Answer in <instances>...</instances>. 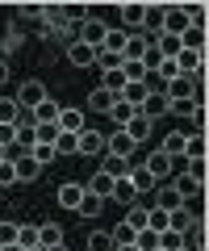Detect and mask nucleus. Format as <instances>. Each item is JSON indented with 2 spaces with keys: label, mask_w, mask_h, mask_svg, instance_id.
Here are the masks:
<instances>
[{
  "label": "nucleus",
  "mask_w": 209,
  "mask_h": 251,
  "mask_svg": "<svg viewBox=\"0 0 209 251\" xmlns=\"http://www.w3.org/2000/svg\"><path fill=\"white\" fill-rule=\"evenodd\" d=\"M80 201H84V184H75V180L59 184V205L63 209H80Z\"/></svg>",
  "instance_id": "obj_15"
},
{
  "label": "nucleus",
  "mask_w": 209,
  "mask_h": 251,
  "mask_svg": "<svg viewBox=\"0 0 209 251\" xmlns=\"http://www.w3.org/2000/svg\"><path fill=\"white\" fill-rule=\"evenodd\" d=\"M29 122H34V126H55V122H59V105L46 97L38 109H29Z\"/></svg>",
  "instance_id": "obj_13"
},
{
  "label": "nucleus",
  "mask_w": 209,
  "mask_h": 251,
  "mask_svg": "<svg viewBox=\"0 0 209 251\" xmlns=\"http://www.w3.org/2000/svg\"><path fill=\"white\" fill-rule=\"evenodd\" d=\"M96 67H100V72H117V67H121V54H113V50H96Z\"/></svg>",
  "instance_id": "obj_38"
},
{
  "label": "nucleus",
  "mask_w": 209,
  "mask_h": 251,
  "mask_svg": "<svg viewBox=\"0 0 209 251\" xmlns=\"http://www.w3.org/2000/svg\"><path fill=\"white\" fill-rule=\"evenodd\" d=\"M25 251H46V247H25Z\"/></svg>",
  "instance_id": "obj_52"
},
{
  "label": "nucleus",
  "mask_w": 209,
  "mask_h": 251,
  "mask_svg": "<svg viewBox=\"0 0 209 251\" xmlns=\"http://www.w3.org/2000/svg\"><path fill=\"white\" fill-rule=\"evenodd\" d=\"M13 143H17V130H13V126H0V147H4V151H9Z\"/></svg>",
  "instance_id": "obj_45"
},
{
  "label": "nucleus",
  "mask_w": 209,
  "mask_h": 251,
  "mask_svg": "<svg viewBox=\"0 0 209 251\" xmlns=\"http://www.w3.org/2000/svg\"><path fill=\"white\" fill-rule=\"evenodd\" d=\"M197 67H205V50H180L176 54V72L180 75H192Z\"/></svg>",
  "instance_id": "obj_12"
},
{
  "label": "nucleus",
  "mask_w": 209,
  "mask_h": 251,
  "mask_svg": "<svg viewBox=\"0 0 209 251\" xmlns=\"http://www.w3.org/2000/svg\"><path fill=\"white\" fill-rule=\"evenodd\" d=\"M180 50H205V29L188 25V29L180 34Z\"/></svg>",
  "instance_id": "obj_27"
},
{
  "label": "nucleus",
  "mask_w": 209,
  "mask_h": 251,
  "mask_svg": "<svg viewBox=\"0 0 209 251\" xmlns=\"http://www.w3.org/2000/svg\"><path fill=\"white\" fill-rule=\"evenodd\" d=\"M100 205H105L100 197H92V193H84V201H80V209H75V214H80V218H96V214H100Z\"/></svg>",
  "instance_id": "obj_34"
},
{
  "label": "nucleus",
  "mask_w": 209,
  "mask_h": 251,
  "mask_svg": "<svg viewBox=\"0 0 209 251\" xmlns=\"http://www.w3.org/2000/svg\"><path fill=\"white\" fill-rule=\"evenodd\" d=\"M134 151H138V143L126 134V130H117V134H109V138H105V155H117V159H130Z\"/></svg>",
  "instance_id": "obj_7"
},
{
  "label": "nucleus",
  "mask_w": 209,
  "mask_h": 251,
  "mask_svg": "<svg viewBox=\"0 0 209 251\" xmlns=\"http://www.w3.org/2000/svg\"><path fill=\"white\" fill-rule=\"evenodd\" d=\"M113 100H117V97H109V92H105V88H100V84H96V88L88 92V105H84V113H96V117H109V109H113Z\"/></svg>",
  "instance_id": "obj_9"
},
{
  "label": "nucleus",
  "mask_w": 209,
  "mask_h": 251,
  "mask_svg": "<svg viewBox=\"0 0 209 251\" xmlns=\"http://www.w3.org/2000/svg\"><path fill=\"white\" fill-rule=\"evenodd\" d=\"M172 188H176V193H180V201H184V205H188L192 197H201V193H205V184H197V180H188V176L172 180Z\"/></svg>",
  "instance_id": "obj_23"
},
{
  "label": "nucleus",
  "mask_w": 209,
  "mask_h": 251,
  "mask_svg": "<svg viewBox=\"0 0 209 251\" xmlns=\"http://www.w3.org/2000/svg\"><path fill=\"white\" fill-rule=\"evenodd\" d=\"M63 243V230H59L55 222H42L38 226V247H59Z\"/></svg>",
  "instance_id": "obj_26"
},
{
  "label": "nucleus",
  "mask_w": 209,
  "mask_h": 251,
  "mask_svg": "<svg viewBox=\"0 0 209 251\" xmlns=\"http://www.w3.org/2000/svg\"><path fill=\"white\" fill-rule=\"evenodd\" d=\"M142 168L151 172V180H155V184H163V180L172 176V159H167L163 151H151V155H146V163H142Z\"/></svg>",
  "instance_id": "obj_8"
},
{
  "label": "nucleus",
  "mask_w": 209,
  "mask_h": 251,
  "mask_svg": "<svg viewBox=\"0 0 209 251\" xmlns=\"http://www.w3.org/2000/svg\"><path fill=\"white\" fill-rule=\"evenodd\" d=\"M0 184H17V168H13V159L0 163Z\"/></svg>",
  "instance_id": "obj_44"
},
{
  "label": "nucleus",
  "mask_w": 209,
  "mask_h": 251,
  "mask_svg": "<svg viewBox=\"0 0 209 251\" xmlns=\"http://www.w3.org/2000/svg\"><path fill=\"white\" fill-rule=\"evenodd\" d=\"M188 180H197V184H205V176H209V168H205V159H188V172H184Z\"/></svg>",
  "instance_id": "obj_40"
},
{
  "label": "nucleus",
  "mask_w": 209,
  "mask_h": 251,
  "mask_svg": "<svg viewBox=\"0 0 209 251\" xmlns=\"http://www.w3.org/2000/svg\"><path fill=\"white\" fill-rule=\"evenodd\" d=\"M192 222H197V214H192V205H180V209H172V214H167V230H176V234L192 230Z\"/></svg>",
  "instance_id": "obj_11"
},
{
  "label": "nucleus",
  "mask_w": 209,
  "mask_h": 251,
  "mask_svg": "<svg viewBox=\"0 0 209 251\" xmlns=\"http://www.w3.org/2000/svg\"><path fill=\"white\" fill-rule=\"evenodd\" d=\"M46 251H67V243H59V247H46Z\"/></svg>",
  "instance_id": "obj_49"
},
{
  "label": "nucleus",
  "mask_w": 209,
  "mask_h": 251,
  "mask_svg": "<svg viewBox=\"0 0 209 251\" xmlns=\"http://www.w3.org/2000/svg\"><path fill=\"white\" fill-rule=\"evenodd\" d=\"M13 168H17V184H25V180H38V172H42L34 159H29V151H25V155H17V159H13Z\"/></svg>",
  "instance_id": "obj_21"
},
{
  "label": "nucleus",
  "mask_w": 209,
  "mask_h": 251,
  "mask_svg": "<svg viewBox=\"0 0 209 251\" xmlns=\"http://www.w3.org/2000/svg\"><path fill=\"white\" fill-rule=\"evenodd\" d=\"M163 13H167V4H146V25L159 34L163 29Z\"/></svg>",
  "instance_id": "obj_37"
},
{
  "label": "nucleus",
  "mask_w": 209,
  "mask_h": 251,
  "mask_svg": "<svg viewBox=\"0 0 209 251\" xmlns=\"http://www.w3.org/2000/svg\"><path fill=\"white\" fill-rule=\"evenodd\" d=\"M113 201H121V205H138V188L130 184V176L113 180Z\"/></svg>",
  "instance_id": "obj_19"
},
{
  "label": "nucleus",
  "mask_w": 209,
  "mask_h": 251,
  "mask_svg": "<svg viewBox=\"0 0 209 251\" xmlns=\"http://www.w3.org/2000/svg\"><path fill=\"white\" fill-rule=\"evenodd\" d=\"M0 251H25V247H17V243H9V247H0Z\"/></svg>",
  "instance_id": "obj_48"
},
{
  "label": "nucleus",
  "mask_w": 209,
  "mask_h": 251,
  "mask_svg": "<svg viewBox=\"0 0 209 251\" xmlns=\"http://www.w3.org/2000/svg\"><path fill=\"white\" fill-rule=\"evenodd\" d=\"M121 29L126 34H142L146 29V4H121Z\"/></svg>",
  "instance_id": "obj_4"
},
{
  "label": "nucleus",
  "mask_w": 209,
  "mask_h": 251,
  "mask_svg": "<svg viewBox=\"0 0 209 251\" xmlns=\"http://www.w3.org/2000/svg\"><path fill=\"white\" fill-rule=\"evenodd\" d=\"M17 247H38V226H29V222L17 226Z\"/></svg>",
  "instance_id": "obj_35"
},
{
  "label": "nucleus",
  "mask_w": 209,
  "mask_h": 251,
  "mask_svg": "<svg viewBox=\"0 0 209 251\" xmlns=\"http://www.w3.org/2000/svg\"><path fill=\"white\" fill-rule=\"evenodd\" d=\"M109 117L121 126V130H126L130 117H138V105H134V100H126V97H117V100H113V109H109Z\"/></svg>",
  "instance_id": "obj_17"
},
{
  "label": "nucleus",
  "mask_w": 209,
  "mask_h": 251,
  "mask_svg": "<svg viewBox=\"0 0 209 251\" xmlns=\"http://www.w3.org/2000/svg\"><path fill=\"white\" fill-rule=\"evenodd\" d=\"M192 126H197V134H205V126H209V113H205V105H197V100H192Z\"/></svg>",
  "instance_id": "obj_42"
},
{
  "label": "nucleus",
  "mask_w": 209,
  "mask_h": 251,
  "mask_svg": "<svg viewBox=\"0 0 209 251\" xmlns=\"http://www.w3.org/2000/svg\"><path fill=\"white\" fill-rule=\"evenodd\" d=\"M130 184H134L138 197H142L146 188H155V180H151V172H146V168H130Z\"/></svg>",
  "instance_id": "obj_33"
},
{
  "label": "nucleus",
  "mask_w": 209,
  "mask_h": 251,
  "mask_svg": "<svg viewBox=\"0 0 209 251\" xmlns=\"http://www.w3.org/2000/svg\"><path fill=\"white\" fill-rule=\"evenodd\" d=\"M126 42H130V34H126V29H109V34H105V42H100V50L121 54V50H126Z\"/></svg>",
  "instance_id": "obj_28"
},
{
  "label": "nucleus",
  "mask_w": 209,
  "mask_h": 251,
  "mask_svg": "<svg viewBox=\"0 0 209 251\" xmlns=\"http://www.w3.org/2000/svg\"><path fill=\"white\" fill-rule=\"evenodd\" d=\"M155 251H163V247H155Z\"/></svg>",
  "instance_id": "obj_53"
},
{
  "label": "nucleus",
  "mask_w": 209,
  "mask_h": 251,
  "mask_svg": "<svg viewBox=\"0 0 209 251\" xmlns=\"http://www.w3.org/2000/svg\"><path fill=\"white\" fill-rule=\"evenodd\" d=\"M55 155H75V134H63V130H59V138H55Z\"/></svg>",
  "instance_id": "obj_41"
},
{
  "label": "nucleus",
  "mask_w": 209,
  "mask_h": 251,
  "mask_svg": "<svg viewBox=\"0 0 209 251\" xmlns=\"http://www.w3.org/2000/svg\"><path fill=\"white\" fill-rule=\"evenodd\" d=\"M159 247H163V251H180V247H184V234H176V230H159Z\"/></svg>",
  "instance_id": "obj_39"
},
{
  "label": "nucleus",
  "mask_w": 209,
  "mask_h": 251,
  "mask_svg": "<svg viewBox=\"0 0 209 251\" xmlns=\"http://www.w3.org/2000/svg\"><path fill=\"white\" fill-rule=\"evenodd\" d=\"M46 4H21V17H42Z\"/></svg>",
  "instance_id": "obj_46"
},
{
  "label": "nucleus",
  "mask_w": 209,
  "mask_h": 251,
  "mask_svg": "<svg viewBox=\"0 0 209 251\" xmlns=\"http://www.w3.org/2000/svg\"><path fill=\"white\" fill-rule=\"evenodd\" d=\"M84 109H75V105H67V109H59V130H63V134H80V130H88V122H84Z\"/></svg>",
  "instance_id": "obj_5"
},
{
  "label": "nucleus",
  "mask_w": 209,
  "mask_h": 251,
  "mask_svg": "<svg viewBox=\"0 0 209 251\" xmlns=\"http://www.w3.org/2000/svg\"><path fill=\"white\" fill-rule=\"evenodd\" d=\"M4 159H9V151H4V147H0V163H4Z\"/></svg>",
  "instance_id": "obj_51"
},
{
  "label": "nucleus",
  "mask_w": 209,
  "mask_h": 251,
  "mask_svg": "<svg viewBox=\"0 0 209 251\" xmlns=\"http://www.w3.org/2000/svg\"><path fill=\"white\" fill-rule=\"evenodd\" d=\"M4 80H9V63L0 59V84H4Z\"/></svg>",
  "instance_id": "obj_47"
},
{
  "label": "nucleus",
  "mask_w": 209,
  "mask_h": 251,
  "mask_svg": "<svg viewBox=\"0 0 209 251\" xmlns=\"http://www.w3.org/2000/svg\"><path fill=\"white\" fill-rule=\"evenodd\" d=\"M21 113H25V109H21L13 97H0V126H17Z\"/></svg>",
  "instance_id": "obj_22"
},
{
  "label": "nucleus",
  "mask_w": 209,
  "mask_h": 251,
  "mask_svg": "<svg viewBox=\"0 0 209 251\" xmlns=\"http://www.w3.org/2000/svg\"><path fill=\"white\" fill-rule=\"evenodd\" d=\"M151 130H155V122H146V117H142V113H138V117H130V122H126V134H130V138H134V143H138V147H142V143H146V138H151Z\"/></svg>",
  "instance_id": "obj_16"
},
{
  "label": "nucleus",
  "mask_w": 209,
  "mask_h": 251,
  "mask_svg": "<svg viewBox=\"0 0 209 251\" xmlns=\"http://www.w3.org/2000/svg\"><path fill=\"white\" fill-rule=\"evenodd\" d=\"M113 251H138V247H134V243H130V247H113Z\"/></svg>",
  "instance_id": "obj_50"
},
{
  "label": "nucleus",
  "mask_w": 209,
  "mask_h": 251,
  "mask_svg": "<svg viewBox=\"0 0 209 251\" xmlns=\"http://www.w3.org/2000/svg\"><path fill=\"white\" fill-rule=\"evenodd\" d=\"M67 59H71V67H92V63H96V50H92V46H84L80 38H75V42L67 46Z\"/></svg>",
  "instance_id": "obj_14"
},
{
  "label": "nucleus",
  "mask_w": 209,
  "mask_h": 251,
  "mask_svg": "<svg viewBox=\"0 0 209 251\" xmlns=\"http://www.w3.org/2000/svg\"><path fill=\"white\" fill-rule=\"evenodd\" d=\"M105 34H109V25H105L100 17H88V21L80 25V42H84V46H92V50H100V42H105Z\"/></svg>",
  "instance_id": "obj_6"
},
{
  "label": "nucleus",
  "mask_w": 209,
  "mask_h": 251,
  "mask_svg": "<svg viewBox=\"0 0 209 251\" xmlns=\"http://www.w3.org/2000/svg\"><path fill=\"white\" fill-rule=\"evenodd\" d=\"M29 159H34L38 168H46V163H55L59 155H55V147H46V143H34V151H29Z\"/></svg>",
  "instance_id": "obj_32"
},
{
  "label": "nucleus",
  "mask_w": 209,
  "mask_h": 251,
  "mask_svg": "<svg viewBox=\"0 0 209 251\" xmlns=\"http://www.w3.org/2000/svg\"><path fill=\"white\" fill-rule=\"evenodd\" d=\"M184 155H188V159H205V134H188L184 138Z\"/></svg>",
  "instance_id": "obj_31"
},
{
  "label": "nucleus",
  "mask_w": 209,
  "mask_h": 251,
  "mask_svg": "<svg viewBox=\"0 0 209 251\" xmlns=\"http://www.w3.org/2000/svg\"><path fill=\"white\" fill-rule=\"evenodd\" d=\"M138 113H142L146 122H155V117H163V113H172V100H167L163 92H146V97L138 100Z\"/></svg>",
  "instance_id": "obj_3"
},
{
  "label": "nucleus",
  "mask_w": 209,
  "mask_h": 251,
  "mask_svg": "<svg viewBox=\"0 0 209 251\" xmlns=\"http://www.w3.org/2000/svg\"><path fill=\"white\" fill-rule=\"evenodd\" d=\"M84 193H92V197H100V201H105V197H113V180L105 176V172H96L92 180H84Z\"/></svg>",
  "instance_id": "obj_18"
},
{
  "label": "nucleus",
  "mask_w": 209,
  "mask_h": 251,
  "mask_svg": "<svg viewBox=\"0 0 209 251\" xmlns=\"http://www.w3.org/2000/svg\"><path fill=\"white\" fill-rule=\"evenodd\" d=\"M184 138H188V134H180V130H176V134L163 138V147H159V151H163L167 159H176V155H184Z\"/></svg>",
  "instance_id": "obj_29"
},
{
  "label": "nucleus",
  "mask_w": 209,
  "mask_h": 251,
  "mask_svg": "<svg viewBox=\"0 0 209 251\" xmlns=\"http://www.w3.org/2000/svg\"><path fill=\"white\" fill-rule=\"evenodd\" d=\"M17 226H21V222H0V247L17 243Z\"/></svg>",
  "instance_id": "obj_43"
},
{
  "label": "nucleus",
  "mask_w": 209,
  "mask_h": 251,
  "mask_svg": "<svg viewBox=\"0 0 209 251\" xmlns=\"http://www.w3.org/2000/svg\"><path fill=\"white\" fill-rule=\"evenodd\" d=\"M105 80H100V88L109 92V97H126V75H121V67L117 72H100Z\"/></svg>",
  "instance_id": "obj_24"
},
{
  "label": "nucleus",
  "mask_w": 209,
  "mask_h": 251,
  "mask_svg": "<svg viewBox=\"0 0 209 251\" xmlns=\"http://www.w3.org/2000/svg\"><path fill=\"white\" fill-rule=\"evenodd\" d=\"M180 193H176L172 184H155V209H163V214H172V209H180Z\"/></svg>",
  "instance_id": "obj_10"
},
{
  "label": "nucleus",
  "mask_w": 209,
  "mask_h": 251,
  "mask_svg": "<svg viewBox=\"0 0 209 251\" xmlns=\"http://www.w3.org/2000/svg\"><path fill=\"white\" fill-rule=\"evenodd\" d=\"M100 172H105V176L109 180H121V176H130V159H117V155H100Z\"/></svg>",
  "instance_id": "obj_20"
},
{
  "label": "nucleus",
  "mask_w": 209,
  "mask_h": 251,
  "mask_svg": "<svg viewBox=\"0 0 209 251\" xmlns=\"http://www.w3.org/2000/svg\"><path fill=\"white\" fill-rule=\"evenodd\" d=\"M146 214L151 209H142V205H126V226L130 230H146Z\"/></svg>",
  "instance_id": "obj_30"
},
{
  "label": "nucleus",
  "mask_w": 209,
  "mask_h": 251,
  "mask_svg": "<svg viewBox=\"0 0 209 251\" xmlns=\"http://www.w3.org/2000/svg\"><path fill=\"white\" fill-rule=\"evenodd\" d=\"M13 100H17V105L29 113V109H38V105L46 100V84H42V80H25V84L17 88V97H13Z\"/></svg>",
  "instance_id": "obj_2"
},
{
  "label": "nucleus",
  "mask_w": 209,
  "mask_h": 251,
  "mask_svg": "<svg viewBox=\"0 0 209 251\" xmlns=\"http://www.w3.org/2000/svg\"><path fill=\"white\" fill-rule=\"evenodd\" d=\"M88 251H113L109 230H92V234H88Z\"/></svg>",
  "instance_id": "obj_36"
},
{
  "label": "nucleus",
  "mask_w": 209,
  "mask_h": 251,
  "mask_svg": "<svg viewBox=\"0 0 209 251\" xmlns=\"http://www.w3.org/2000/svg\"><path fill=\"white\" fill-rule=\"evenodd\" d=\"M180 251H188V247H180Z\"/></svg>",
  "instance_id": "obj_54"
},
{
  "label": "nucleus",
  "mask_w": 209,
  "mask_h": 251,
  "mask_svg": "<svg viewBox=\"0 0 209 251\" xmlns=\"http://www.w3.org/2000/svg\"><path fill=\"white\" fill-rule=\"evenodd\" d=\"M146 46H151V38H146V34H130V42H126V50H121V59H142V54H146Z\"/></svg>",
  "instance_id": "obj_25"
},
{
  "label": "nucleus",
  "mask_w": 209,
  "mask_h": 251,
  "mask_svg": "<svg viewBox=\"0 0 209 251\" xmlns=\"http://www.w3.org/2000/svg\"><path fill=\"white\" fill-rule=\"evenodd\" d=\"M75 155L100 159V155H105V134H100V130H80V134H75Z\"/></svg>",
  "instance_id": "obj_1"
}]
</instances>
